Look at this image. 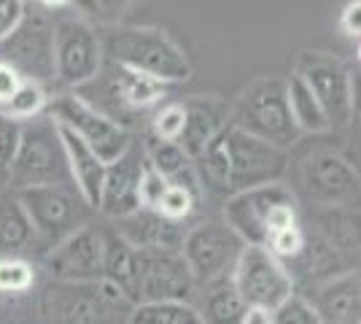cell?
I'll list each match as a JSON object with an SVG mask.
<instances>
[{
    "label": "cell",
    "mask_w": 361,
    "mask_h": 324,
    "mask_svg": "<svg viewBox=\"0 0 361 324\" xmlns=\"http://www.w3.org/2000/svg\"><path fill=\"white\" fill-rule=\"evenodd\" d=\"M202 324H240L243 313H245V303L240 300V294L235 292L232 281L211 287L202 294V303L195 306Z\"/></svg>",
    "instance_id": "d4e9b609"
},
{
    "label": "cell",
    "mask_w": 361,
    "mask_h": 324,
    "mask_svg": "<svg viewBox=\"0 0 361 324\" xmlns=\"http://www.w3.org/2000/svg\"><path fill=\"white\" fill-rule=\"evenodd\" d=\"M57 124V122H54ZM62 149H65V160H68V170H71V181L81 192V198L87 200L92 211H97V200H100V186H103V176H106V162L92 152L84 140L75 136L73 130L57 124Z\"/></svg>",
    "instance_id": "ffe728a7"
},
{
    "label": "cell",
    "mask_w": 361,
    "mask_h": 324,
    "mask_svg": "<svg viewBox=\"0 0 361 324\" xmlns=\"http://www.w3.org/2000/svg\"><path fill=\"white\" fill-rule=\"evenodd\" d=\"M302 184L307 198L321 208H345L359 195V173L345 157L316 152L302 165Z\"/></svg>",
    "instance_id": "2e32d148"
},
{
    "label": "cell",
    "mask_w": 361,
    "mask_h": 324,
    "mask_svg": "<svg viewBox=\"0 0 361 324\" xmlns=\"http://www.w3.org/2000/svg\"><path fill=\"white\" fill-rule=\"evenodd\" d=\"M46 106H49V92H46V87L35 84V81H22V84L16 87V92L8 97V103L0 108V114L8 116L11 122L25 124V122L38 119V116H44Z\"/></svg>",
    "instance_id": "4316f807"
},
{
    "label": "cell",
    "mask_w": 361,
    "mask_h": 324,
    "mask_svg": "<svg viewBox=\"0 0 361 324\" xmlns=\"http://www.w3.org/2000/svg\"><path fill=\"white\" fill-rule=\"evenodd\" d=\"M73 3L87 16L103 22V25H114L127 6V0H73Z\"/></svg>",
    "instance_id": "d590c367"
},
{
    "label": "cell",
    "mask_w": 361,
    "mask_h": 324,
    "mask_svg": "<svg viewBox=\"0 0 361 324\" xmlns=\"http://www.w3.org/2000/svg\"><path fill=\"white\" fill-rule=\"evenodd\" d=\"M143 157H146V162L151 168L157 170L159 176H165V179H173V176H178L180 170H186L192 165V160L186 157V152L176 140L151 138L146 143V149H143Z\"/></svg>",
    "instance_id": "f1b7e54d"
},
{
    "label": "cell",
    "mask_w": 361,
    "mask_h": 324,
    "mask_svg": "<svg viewBox=\"0 0 361 324\" xmlns=\"http://www.w3.org/2000/svg\"><path fill=\"white\" fill-rule=\"evenodd\" d=\"M272 324H318V316L313 306L307 303V297L294 292L272 311Z\"/></svg>",
    "instance_id": "d6a6232c"
},
{
    "label": "cell",
    "mask_w": 361,
    "mask_h": 324,
    "mask_svg": "<svg viewBox=\"0 0 361 324\" xmlns=\"http://www.w3.org/2000/svg\"><path fill=\"white\" fill-rule=\"evenodd\" d=\"M27 11L25 0H0V41H6Z\"/></svg>",
    "instance_id": "8d00e7d4"
},
{
    "label": "cell",
    "mask_w": 361,
    "mask_h": 324,
    "mask_svg": "<svg viewBox=\"0 0 361 324\" xmlns=\"http://www.w3.org/2000/svg\"><path fill=\"white\" fill-rule=\"evenodd\" d=\"M44 184H73L57 124L46 114L19 124V140L8 170L11 192Z\"/></svg>",
    "instance_id": "8992f818"
},
{
    "label": "cell",
    "mask_w": 361,
    "mask_h": 324,
    "mask_svg": "<svg viewBox=\"0 0 361 324\" xmlns=\"http://www.w3.org/2000/svg\"><path fill=\"white\" fill-rule=\"evenodd\" d=\"M16 198L30 219L44 251L57 246L71 232L90 224V216L94 214L73 184L30 186V189H19Z\"/></svg>",
    "instance_id": "52a82bcc"
},
{
    "label": "cell",
    "mask_w": 361,
    "mask_h": 324,
    "mask_svg": "<svg viewBox=\"0 0 361 324\" xmlns=\"http://www.w3.org/2000/svg\"><path fill=\"white\" fill-rule=\"evenodd\" d=\"M54 30V81L62 87L78 90L100 73L103 68V44L100 32L92 25L75 16H57L51 19Z\"/></svg>",
    "instance_id": "8fae6325"
},
{
    "label": "cell",
    "mask_w": 361,
    "mask_h": 324,
    "mask_svg": "<svg viewBox=\"0 0 361 324\" xmlns=\"http://www.w3.org/2000/svg\"><path fill=\"white\" fill-rule=\"evenodd\" d=\"M318 316V324H361L359 270L318 284L307 300Z\"/></svg>",
    "instance_id": "d6986e66"
},
{
    "label": "cell",
    "mask_w": 361,
    "mask_h": 324,
    "mask_svg": "<svg viewBox=\"0 0 361 324\" xmlns=\"http://www.w3.org/2000/svg\"><path fill=\"white\" fill-rule=\"evenodd\" d=\"M22 81H25V78L19 76V73H16L8 62L0 60V108L8 103V97L16 92V87H19Z\"/></svg>",
    "instance_id": "74e56055"
},
{
    "label": "cell",
    "mask_w": 361,
    "mask_h": 324,
    "mask_svg": "<svg viewBox=\"0 0 361 324\" xmlns=\"http://www.w3.org/2000/svg\"><path fill=\"white\" fill-rule=\"evenodd\" d=\"M340 28H343V32L350 35V38H359V32H361V0H350V3H348L343 16H340Z\"/></svg>",
    "instance_id": "f35d334b"
},
{
    "label": "cell",
    "mask_w": 361,
    "mask_h": 324,
    "mask_svg": "<svg viewBox=\"0 0 361 324\" xmlns=\"http://www.w3.org/2000/svg\"><path fill=\"white\" fill-rule=\"evenodd\" d=\"M133 273H135V248L130 246L116 230L106 232V254H103V281L114 284L127 294L133 292ZM133 303V300H130Z\"/></svg>",
    "instance_id": "cb8c5ba5"
},
{
    "label": "cell",
    "mask_w": 361,
    "mask_h": 324,
    "mask_svg": "<svg viewBox=\"0 0 361 324\" xmlns=\"http://www.w3.org/2000/svg\"><path fill=\"white\" fill-rule=\"evenodd\" d=\"M294 76L313 92L326 111L331 127L350 124L356 111V87L350 68L329 52H302Z\"/></svg>",
    "instance_id": "30bf717a"
},
{
    "label": "cell",
    "mask_w": 361,
    "mask_h": 324,
    "mask_svg": "<svg viewBox=\"0 0 361 324\" xmlns=\"http://www.w3.org/2000/svg\"><path fill=\"white\" fill-rule=\"evenodd\" d=\"M103 57L124 65L162 84H178L192 76V65L183 49L162 30L154 28H108L100 35Z\"/></svg>",
    "instance_id": "7a4b0ae2"
},
{
    "label": "cell",
    "mask_w": 361,
    "mask_h": 324,
    "mask_svg": "<svg viewBox=\"0 0 361 324\" xmlns=\"http://www.w3.org/2000/svg\"><path fill=\"white\" fill-rule=\"evenodd\" d=\"M243 248L245 244L224 222L208 219V222H200L192 230L183 232L178 251L186 263L189 276H192V284L211 289V287L232 281Z\"/></svg>",
    "instance_id": "ba28073f"
},
{
    "label": "cell",
    "mask_w": 361,
    "mask_h": 324,
    "mask_svg": "<svg viewBox=\"0 0 361 324\" xmlns=\"http://www.w3.org/2000/svg\"><path fill=\"white\" fill-rule=\"evenodd\" d=\"M232 287L245 308L275 311L294 294V278L286 265L275 260L264 246H245L235 265Z\"/></svg>",
    "instance_id": "4fadbf2b"
},
{
    "label": "cell",
    "mask_w": 361,
    "mask_h": 324,
    "mask_svg": "<svg viewBox=\"0 0 361 324\" xmlns=\"http://www.w3.org/2000/svg\"><path fill=\"white\" fill-rule=\"evenodd\" d=\"M35 287V265L25 257H0V297H22Z\"/></svg>",
    "instance_id": "83f0119b"
},
{
    "label": "cell",
    "mask_w": 361,
    "mask_h": 324,
    "mask_svg": "<svg viewBox=\"0 0 361 324\" xmlns=\"http://www.w3.org/2000/svg\"><path fill=\"white\" fill-rule=\"evenodd\" d=\"M46 116H51L57 124L73 130L75 136L84 140L106 165L119 160L133 146V136H130L127 127H121L114 119L103 116L100 111H94L75 92H60L54 97H49Z\"/></svg>",
    "instance_id": "9c48e42d"
},
{
    "label": "cell",
    "mask_w": 361,
    "mask_h": 324,
    "mask_svg": "<svg viewBox=\"0 0 361 324\" xmlns=\"http://www.w3.org/2000/svg\"><path fill=\"white\" fill-rule=\"evenodd\" d=\"M183 103H165L151 119V138L157 140H176L178 143L183 133Z\"/></svg>",
    "instance_id": "1f68e13d"
},
{
    "label": "cell",
    "mask_w": 361,
    "mask_h": 324,
    "mask_svg": "<svg viewBox=\"0 0 361 324\" xmlns=\"http://www.w3.org/2000/svg\"><path fill=\"white\" fill-rule=\"evenodd\" d=\"M0 189H8V184H6V179L0 176Z\"/></svg>",
    "instance_id": "b9f144b4"
},
{
    "label": "cell",
    "mask_w": 361,
    "mask_h": 324,
    "mask_svg": "<svg viewBox=\"0 0 361 324\" xmlns=\"http://www.w3.org/2000/svg\"><path fill=\"white\" fill-rule=\"evenodd\" d=\"M16 140H19V124L0 114V176L6 179V184H8V170H11V160L16 152Z\"/></svg>",
    "instance_id": "836d02e7"
},
{
    "label": "cell",
    "mask_w": 361,
    "mask_h": 324,
    "mask_svg": "<svg viewBox=\"0 0 361 324\" xmlns=\"http://www.w3.org/2000/svg\"><path fill=\"white\" fill-rule=\"evenodd\" d=\"M133 303L108 281L62 284L51 281L41 294L44 324H127Z\"/></svg>",
    "instance_id": "277c9868"
},
{
    "label": "cell",
    "mask_w": 361,
    "mask_h": 324,
    "mask_svg": "<svg viewBox=\"0 0 361 324\" xmlns=\"http://www.w3.org/2000/svg\"><path fill=\"white\" fill-rule=\"evenodd\" d=\"M302 246H305V227H302V222L272 232L270 238H267V244H264V248L283 265L294 263L302 254Z\"/></svg>",
    "instance_id": "4dcf8cb0"
},
{
    "label": "cell",
    "mask_w": 361,
    "mask_h": 324,
    "mask_svg": "<svg viewBox=\"0 0 361 324\" xmlns=\"http://www.w3.org/2000/svg\"><path fill=\"white\" fill-rule=\"evenodd\" d=\"M286 162V149L254 138L232 124L202 149V155L192 160L202 189L208 186L224 195L281 181Z\"/></svg>",
    "instance_id": "6da1fadb"
},
{
    "label": "cell",
    "mask_w": 361,
    "mask_h": 324,
    "mask_svg": "<svg viewBox=\"0 0 361 324\" xmlns=\"http://www.w3.org/2000/svg\"><path fill=\"white\" fill-rule=\"evenodd\" d=\"M183 116L186 119H183L178 146L189 160H195L216 136H221L229 127V103L213 95H197L183 103Z\"/></svg>",
    "instance_id": "ac0fdd59"
},
{
    "label": "cell",
    "mask_w": 361,
    "mask_h": 324,
    "mask_svg": "<svg viewBox=\"0 0 361 324\" xmlns=\"http://www.w3.org/2000/svg\"><path fill=\"white\" fill-rule=\"evenodd\" d=\"M165 189H167V179L159 176V173L146 162V165H143V176H140V208L154 211L159 198L165 195Z\"/></svg>",
    "instance_id": "e575fe53"
},
{
    "label": "cell",
    "mask_w": 361,
    "mask_h": 324,
    "mask_svg": "<svg viewBox=\"0 0 361 324\" xmlns=\"http://www.w3.org/2000/svg\"><path fill=\"white\" fill-rule=\"evenodd\" d=\"M192 289L195 284L178 248H135V273L130 292L133 306L162 300L189 303Z\"/></svg>",
    "instance_id": "5bb4252c"
},
{
    "label": "cell",
    "mask_w": 361,
    "mask_h": 324,
    "mask_svg": "<svg viewBox=\"0 0 361 324\" xmlns=\"http://www.w3.org/2000/svg\"><path fill=\"white\" fill-rule=\"evenodd\" d=\"M127 324H202L192 303L162 300V303H135Z\"/></svg>",
    "instance_id": "484cf974"
},
{
    "label": "cell",
    "mask_w": 361,
    "mask_h": 324,
    "mask_svg": "<svg viewBox=\"0 0 361 324\" xmlns=\"http://www.w3.org/2000/svg\"><path fill=\"white\" fill-rule=\"evenodd\" d=\"M0 60L8 62L25 81L51 84L54 81V30L46 11H25L16 30L0 41Z\"/></svg>",
    "instance_id": "7c38bea8"
},
{
    "label": "cell",
    "mask_w": 361,
    "mask_h": 324,
    "mask_svg": "<svg viewBox=\"0 0 361 324\" xmlns=\"http://www.w3.org/2000/svg\"><path fill=\"white\" fill-rule=\"evenodd\" d=\"M146 157L143 149H137L135 140L133 146L114 162L106 165L103 186H100V200L97 211H103L108 219H124L133 211L140 208V176H143Z\"/></svg>",
    "instance_id": "e0dca14e"
},
{
    "label": "cell",
    "mask_w": 361,
    "mask_h": 324,
    "mask_svg": "<svg viewBox=\"0 0 361 324\" xmlns=\"http://www.w3.org/2000/svg\"><path fill=\"white\" fill-rule=\"evenodd\" d=\"M106 232L84 224L44 254V270L62 284H94L103 278Z\"/></svg>",
    "instance_id": "9a60e30c"
},
{
    "label": "cell",
    "mask_w": 361,
    "mask_h": 324,
    "mask_svg": "<svg viewBox=\"0 0 361 324\" xmlns=\"http://www.w3.org/2000/svg\"><path fill=\"white\" fill-rule=\"evenodd\" d=\"M32 254L44 257L46 251L41 246L35 230H32L30 219L25 214L16 192L3 189L0 192V257H25V260H30Z\"/></svg>",
    "instance_id": "7402d4cb"
},
{
    "label": "cell",
    "mask_w": 361,
    "mask_h": 324,
    "mask_svg": "<svg viewBox=\"0 0 361 324\" xmlns=\"http://www.w3.org/2000/svg\"><path fill=\"white\" fill-rule=\"evenodd\" d=\"M229 124L278 149H288L300 138V130L288 114L286 78L264 76L251 81L235 106H229Z\"/></svg>",
    "instance_id": "5b68a950"
},
{
    "label": "cell",
    "mask_w": 361,
    "mask_h": 324,
    "mask_svg": "<svg viewBox=\"0 0 361 324\" xmlns=\"http://www.w3.org/2000/svg\"><path fill=\"white\" fill-rule=\"evenodd\" d=\"M286 103H288V114L294 119V127L300 133L321 136V133L334 130L329 116H326V111L321 108V103L313 97V92L297 76L286 78Z\"/></svg>",
    "instance_id": "603a6c76"
},
{
    "label": "cell",
    "mask_w": 361,
    "mask_h": 324,
    "mask_svg": "<svg viewBox=\"0 0 361 324\" xmlns=\"http://www.w3.org/2000/svg\"><path fill=\"white\" fill-rule=\"evenodd\" d=\"M41 8H49V11H60V8H68L73 6V0H38Z\"/></svg>",
    "instance_id": "60d3db41"
},
{
    "label": "cell",
    "mask_w": 361,
    "mask_h": 324,
    "mask_svg": "<svg viewBox=\"0 0 361 324\" xmlns=\"http://www.w3.org/2000/svg\"><path fill=\"white\" fill-rule=\"evenodd\" d=\"M240 324H272V311H262V308H248L243 313Z\"/></svg>",
    "instance_id": "ab89813d"
},
{
    "label": "cell",
    "mask_w": 361,
    "mask_h": 324,
    "mask_svg": "<svg viewBox=\"0 0 361 324\" xmlns=\"http://www.w3.org/2000/svg\"><path fill=\"white\" fill-rule=\"evenodd\" d=\"M114 230L133 248H180L186 232L180 222H170L149 208H137L130 216L116 219Z\"/></svg>",
    "instance_id": "44dd1931"
},
{
    "label": "cell",
    "mask_w": 361,
    "mask_h": 324,
    "mask_svg": "<svg viewBox=\"0 0 361 324\" xmlns=\"http://www.w3.org/2000/svg\"><path fill=\"white\" fill-rule=\"evenodd\" d=\"M200 203H202V198H197L195 192H189V189H183V186L167 181L165 195L159 198L154 211L159 216H165V219H170V222H180V224H183V222L197 211Z\"/></svg>",
    "instance_id": "f546056e"
},
{
    "label": "cell",
    "mask_w": 361,
    "mask_h": 324,
    "mask_svg": "<svg viewBox=\"0 0 361 324\" xmlns=\"http://www.w3.org/2000/svg\"><path fill=\"white\" fill-rule=\"evenodd\" d=\"M297 222V195L283 181L243 189L229 195L224 203V224L245 246H264L272 232Z\"/></svg>",
    "instance_id": "3957f363"
}]
</instances>
